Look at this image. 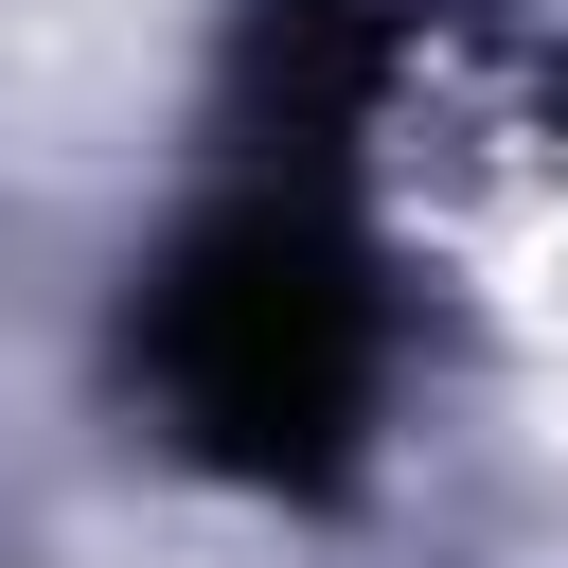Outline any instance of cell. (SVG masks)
Wrapping results in <instances>:
<instances>
[{
	"mask_svg": "<svg viewBox=\"0 0 568 568\" xmlns=\"http://www.w3.org/2000/svg\"><path fill=\"white\" fill-rule=\"evenodd\" d=\"M142 106V18L124 0H0V160H89Z\"/></svg>",
	"mask_w": 568,
	"mask_h": 568,
	"instance_id": "6da1fadb",
	"label": "cell"
}]
</instances>
